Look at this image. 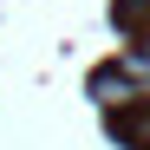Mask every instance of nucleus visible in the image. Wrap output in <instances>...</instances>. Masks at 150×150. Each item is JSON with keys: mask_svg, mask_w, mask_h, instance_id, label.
Masks as SVG:
<instances>
[{"mask_svg": "<svg viewBox=\"0 0 150 150\" xmlns=\"http://www.w3.org/2000/svg\"><path fill=\"white\" fill-rule=\"evenodd\" d=\"M91 91H98V105H111V111H124V105H137V98H150V85H137L124 65L98 72V79H91Z\"/></svg>", "mask_w": 150, "mask_h": 150, "instance_id": "nucleus-1", "label": "nucleus"}]
</instances>
